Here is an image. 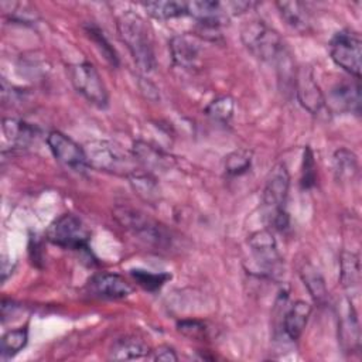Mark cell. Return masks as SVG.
I'll list each match as a JSON object with an SVG mask.
<instances>
[{"mask_svg":"<svg viewBox=\"0 0 362 362\" xmlns=\"http://www.w3.org/2000/svg\"><path fill=\"white\" fill-rule=\"evenodd\" d=\"M243 45L260 61L277 65L281 78L294 75L287 47L280 34L262 20H250L240 28Z\"/></svg>","mask_w":362,"mask_h":362,"instance_id":"cell-1","label":"cell"},{"mask_svg":"<svg viewBox=\"0 0 362 362\" xmlns=\"http://www.w3.org/2000/svg\"><path fill=\"white\" fill-rule=\"evenodd\" d=\"M116 25L122 41L130 51L137 66L144 72L153 71L156 68V54L144 18L132 10H126L117 16Z\"/></svg>","mask_w":362,"mask_h":362,"instance_id":"cell-2","label":"cell"},{"mask_svg":"<svg viewBox=\"0 0 362 362\" xmlns=\"http://www.w3.org/2000/svg\"><path fill=\"white\" fill-rule=\"evenodd\" d=\"M290 188V174L286 164H276L266 180L263 189V209L266 219L274 229L283 230L288 226V214L286 211V202Z\"/></svg>","mask_w":362,"mask_h":362,"instance_id":"cell-3","label":"cell"},{"mask_svg":"<svg viewBox=\"0 0 362 362\" xmlns=\"http://www.w3.org/2000/svg\"><path fill=\"white\" fill-rule=\"evenodd\" d=\"M88 165L99 170L115 174L130 175L133 171L139 170L134 164H137L133 154L124 151L120 146L107 141V140H93L89 141L85 147Z\"/></svg>","mask_w":362,"mask_h":362,"instance_id":"cell-4","label":"cell"},{"mask_svg":"<svg viewBox=\"0 0 362 362\" xmlns=\"http://www.w3.org/2000/svg\"><path fill=\"white\" fill-rule=\"evenodd\" d=\"M113 216L124 229L148 245L164 247L170 243V233L164 225L147 216L139 209L126 205H117L113 209Z\"/></svg>","mask_w":362,"mask_h":362,"instance_id":"cell-5","label":"cell"},{"mask_svg":"<svg viewBox=\"0 0 362 362\" xmlns=\"http://www.w3.org/2000/svg\"><path fill=\"white\" fill-rule=\"evenodd\" d=\"M47 239L59 247L85 250L88 249L90 233L76 215L64 214L48 226Z\"/></svg>","mask_w":362,"mask_h":362,"instance_id":"cell-6","label":"cell"},{"mask_svg":"<svg viewBox=\"0 0 362 362\" xmlns=\"http://www.w3.org/2000/svg\"><path fill=\"white\" fill-rule=\"evenodd\" d=\"M329 54L332 61L355 78H361L362 40L359 33L345 28L338 31L329 42Z\"/></svg>","mask_w":362,"mask_h":362,"instance_id":"cell-7","label":"cell"},{"mask_svg":"<svg viewBox=\"0 0 362 362\" xmlns=\"http://www.w3.org/2000/svg\"><path fill=\"white\" fill-rule=\"evenodd\" d=\"M68 75L72 86L88 102H90L98 107L107 106V102H109L107 89L93 64L90 62L74 64L68 68Z\"/></svg>","mask_w":362,"mask_h":362,"instance_id":"cell-8","label":"cell"},{"mask_svg":"<svg viewBox=\"0 0 362 362\" xmlns=\"http://www.w3.org/2000/svg\"><path fill=\"white\" fill-rule=\"evenodd\" d=\"M247 243L262 274L272 277L281 264V256L273 233L267 229L256 230L249 236Z\"/></svg>","mask_w":362,"mask_h":362,"instance_id":"cell-9","label":"cell"},{"mask_svg":"<svg viewBox=\"0 0 362 362\" xmlns=\"http://www.w3.org/2000/svg\"><path fill=\"white\" fill-rule=\"evenodd\" d=\"M47 144L55 160L72 171H83L88 167L86 154L82 146L61 132H51L47 136Z\"/></svg>","mask_w":362,"mask_h":362,"instance_id":"cell-10","label":"cell"},{"mask_svg":"<svg viewBox=\"0 0 362 362\" xmlns=\"http://www.w3.org/2000/svg\"><path fill=\"white\" fill-rule=\"evenodd\" d=\"M294 88L300 105L311 115H318L325 106V96L314 79L310 68L303 66L296 71Z\"/></svg>","mask_w":362,"mask_h":362,"instance_id":"cell-11","label":"cell"},{"mask_svg":"<svg viewBox=\"0 0 362 362\" xmlns=\"http://www.w3.org/2000/svg\"><path fill=\"white\" fill-rule=\"evenodd\" d=\"M325 105L337 113H361V85L359 79L341 81L334 85L325 98Z\"/></svg>","mask_w":362,"mask_h":362,"instance_id":"cell-12","label":"cell"},{"mask_svg":"<svg viewBox=\"0 0 362 362\" xmlns=\"http://www.w3.org/2000/svg\"><path fill=\"white\" fill-rule=\"evenodd\" d=\"M187 14L194 17L202 28L211 31L218 30L228 21V13L225 6L214 0L188 1Z\"/></svg>","mask_w":362,"mask_h":362,"instance_id":"cell-13","label":"cell"},{"mask_svg":"<svg viewBox=\"0 0 362 362\" xmlns=\"http://www.w3.org/2000/svg\"><path fill=\"white\" fill-rule=\"evenodd\" d=\"M132 154L136 158L137 164H140L143 170L151 174L153 171H167L174 164V158L168 153L143 140H137L133 143Z\"/></svg>","mask_w":362,"mask_h":362,"instance_id":"cell-14","label":"cell"},{"mask_svg":"<svg viewBox=\"0 0 362 362\" xmlns=\"http://www.w3.org/2000/svg\"><path fill=\"white\" fill-rule=\"evenodd\" d=\"M170 51L173 61L181 68L192 69L199 65L201 44L194 35H174L170 40Z\"/></svg>","mask_w":362,"mask_h":362,"instance_id":"cell-15","label":"cell"},{"mask_svg":"<svg viewBox=\"0 0 362 362\" xmlns=\"http://www.w3.org/2000/svg\"><path fill=\"white\" fill-rule=\"evenodd\" d=\"M89 288L93 294L103 298H124L132 294V286L119 274L100 273L89 280Z\"/></svg>","mask_w":362,"mask_h":362,"instance_id":"cell-16","label":"cell"},{"mask_svg":"<svg viewBox=\"0 0 362 362\" xmlns=\"http://www.w3.org/2000/svg\"><path fill=\"white\" fill-rule=\"evenodd\" d=\"M339 280L348 296L352 300L361 293V262L354 252H342L339 257Z\"/></svg>","mask_w":362,"mask_h":362,"instance_id":"cell-17","label":"cell"},{"mask_svg":"<svg viewBox=\"0 0 362 362\" xmlns=\"http://www.w3.org/2000/svg\"><path fill=\"white\" fill-rule=\"evenodd\" d=\"M4 143L11 148L28 147L37 137V129L20 119L6 117L1 123Z\"/></svg>","mask_w":362,"mask_h":362,"instance_id":"cell-18","label":"cell"},{"mask_svg":"<svg viewBox=\"0 0 362 362\" xmlns=\"http://www.w3.org/2000/svg\"><path fill=\"white\" fill-rule=\"evenodd\" d=\"M283 21L296 33L305 34L311 30V18L307 7L300 1L276 3Z\"/></svg>","mask_w":362,"mask_h":362,"instance_id":"cell-19","label":"cell"},{"mask_svg":"<svg viewBox=\"0 0 362 362\" xmlns=\"http://www.w3.org/2000/svg\"><path fill=\"white\" fill-rule=\"evenodd\" d=\"M311 311H313L311 304L303 300H298L290 305L283 320L284 332L290 339L297 341L301 337L308 322V318L311 315Z\"/></svg>","mask_w":362,"mask_h":362,"instance_id":"cell-20","label":"cell"},{"mask_svg":"<svg viewBox=\"0 0 362 362\" xmlns=\"http://www.w3.org/2000/svg\"><path fill=\"white\" fill-rule=\"evenodd\" d=\"M151 351L148 346L139 338L134 337H124L116 339L110 349H109V359L115 361H132V359H141L148 356Z\"/></svg>","mask_w":362,"mask_h":362,"instance_id":"cell-21","label":"cell"},{"mask_svg":"<svg viewBox=\"0 0 362 362\" xmlns=\"http://www.w3.org/2000/svg\"><path fill=\"white\" fill-rule=\"evenodd\" d=\"M300 276L301 280L304 281L310 296L313 297V300L320 304L324 305L328 301V290L325 286V280L322 277V274L320 273V270L313 266L311 263H304L300 267Z\"/></svg>","mask_w":362,"mask_h":362,"instance_id":"cell-22","label":"cell"},{"mask_svg":"<svg viewBox=\"0 0 362 362\" xmlns=\"http://www.w3.org/2000/svg\"><path fill=\"white\" fill-rule=\"evenodd\" d=\"M129 182L134 192L147 202H156L160 197V188L156 177L148 171L136 170L130 175H127Z\"/></svg>","mask_w":362,"mask_h":362,"instance_id":"cell-23","label":"cell"},{"mask_svg":"<svg viewBox=\"0 0 362 362\" xmlns=\"http://www.w3.org/2000/svg\"><path fill=\"white\" fill-rule=\"evenodd\" d=\"M339 334H341V342L346 349H351V352H359V346H361L359 324H358L356 313L352 307L351 300H348L345 320H342L339 324Z\"/></svg>","mask_w":362,"mask_h":362,"instance_id":"cell-24","label":"cell"},{"mask_svg":"<svg viewBox=\"0 0 362 362\" xmlns=\"http://www.w3.org/2000/svg\"><path fill=\"white\" fill-rule=\"evenodd\" d=\"M334 173L339 181H352L358 174V158L354 151L339 148L334 153Z\"/></svg>","mask_w":362,"mask_h":362,"instance_id":"cell-25","label":"cell"},{"mask_svg":"<svg viewBox=\"0 0 362 362\" xmlns=\"http://www.w3.org/2000/svg\"><path fill=\"white\" fill-rule=\"evenodd\" d=\"M143 7L147 14L156 20H170L187 16V3L184 1H147Z\"/></svg>","mask_w":362,"mask_h":362,"instance_id":"cell-26","label":"cell"},{"mask_svg":"<svg viewBox=\"0 0 362 362\" xmlns=\"http://www.w3.org/2000/svg\"><path fill=\"white\" fill-rule=\"evenodd\" d=\"M253 151L249 148H238L225 157L223 168L228 175L236 177L247 173L252 167Z\"/></svg>","mask_w":362,"mask_h":362,"instance_id":"cell-27","label":"cell"},{"mask_svg":"<svg viewBox=\"0 0 362 362\" xmlns=\"http://www.w3.org/2000/svg\"><path fill=\"white\" fill-rule=\"evenodd\" d=\"M85 33L88 34L89 38H92V41L96 44V47L99 48L100 54L103 55V58L112 65V66H117L119 65V58L117 54L115 51V48L110 45V42L107 41V38L103 35V31L95 24V23H86L83 25Z\"/></svg>","mask_w":362,"mask_h":362,"instance_id":"cell-28","label":"cell"},{"mask_svg":"<svg viewBox=\"0 0 362 362\" xmlns=\"http://www.w3.org/2000/svg\"><path fill=\"white\" fill-rule=\"evenodd\" d=\"M28 341V331L27 328H17L10 329L1 337V358L7 359L18 354Z\"/></svg>","mask_w":362,"mask_h":362,"instance_id":"cell-29","label":"cell"},{"mask_svg":"<svg viewBox=\"0 0 362 362\" xmlns=\"http://www.w3.org/2000/svg\"><path fill=\"white\" fill-rule=\"evenodd\" d=\"M235 112V102L230 96H219L214 99L206 107H205V115L211 117L215 122L219 123H229Z\"/></svg>","mask_w":362,"mask_h":362,"instance_id":"cell-30","label":"cell"},{"mask_svg":"<svg viewBox=\"0 0 362 362\" xmlns=\"http://www.w3.org/2000/svg\"><path fill=\"white\" fill-rule=\"evenodd\" d=\"M130 274L139 286H141L148 291L158 290L167 280L171 279V274L168 273H151L141 269H134L130 272Z\"/></svg>","mask_w":362,"mask_h":362,"instance_id":"cell-31","label":"cell"},{"mask_svg":"<svg viewBox=\"0 0 362 362\" xmlns=\"http://www.w3.org/2000/svg\"><path fill=\"white\" fill-rule=\"evenodd\" d=\"M317 181V165L314 160L313 150L307 146L303 154V167H301V187L310 189L315 185Z\"/></svg>","mask_w":362,"mask_h":362,"instance_id":"cell-32","label":"cell"},{"mask_svg":"<svg viewBox=\"0 0 362 362\" xmlns=\"http://www.w3.org/2000/svg\"><path fill=\"white\" fill-rule=\"evenodd\" d=\"M177 328L178 331L191 338V339H201L205 337L206 334V327L202 321L198 320H182L177 322Z\"/></svg>","mask_w":362,"mask_h":362,"instance_id":"cell-33","label":"cell"},{"mask_svg":"<svg viewBox=\"0 0 362 362\" xmlns=\"http://www.w3.org/2000/svg\"><path fill=\"white\" fill-rule=\"evenodd\" d=\"M11 20L18 21L21 24H27V23H34L37 20V13L33 7H30L28 4H13L11 6Z\"/></svg>","mask_w":362,"mask_h":362,"instance_id":"cell-34","label":"cell"},{"mask_svg":"<svg viewBox=\"0 0 362 362\" xmlns=\"http://www.w3.org/2000/svg\"><path fill=\"white\" fill-rule=\"evenodd\" d=\"M151 359L154 361H161V362H175L178 361V356L170 345H160L154 351H151Z\"/></svg>","mask_w":362,"mask_h":362,"instance_id":"cell-35","label":"cell"}]
</instances>
